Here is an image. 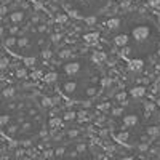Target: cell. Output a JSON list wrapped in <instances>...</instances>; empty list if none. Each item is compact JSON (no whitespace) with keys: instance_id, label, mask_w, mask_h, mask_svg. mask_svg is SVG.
I'll return each instance as SVG.
<instances>
[{"instance_id":"obj_1","label":"cell","mask_w":160,"mask_h":160,"mask_svg":"<svg viewBox=\"0 0 160 160\" xmlns=\"http://www.w3.org/2000/svg\"><path fill=\"white\" fill-rule=\"evenodd\" d=\"M149 28L148 26H136V28H133V31H131V35H133V38L136 40V42H144L146 38L149 37Z\"/></svg>"},{"instance_id":"obj_2","label":"cell","mask_w":160,"mask_h":160,"mask_svg":"<svg viewBox=\"0 0 160 160\" xmlns=\"http://www.w3.org/2000/svg\"><path fill=\"white\" fill-rule=\"evenodd\" d=\"M64 71H66V74H69V75H77L80 72V62H69V64H66Z\"/></svg>"},{"instance_id":"obj_3","label":"cell","mask_w":160,"mask_h":160,"mask_svg":"<svg viewBox=\"0 0 160 160\" xmlns=\"http://www.w3.org/2000/svg\"><path fill=\"white\" fill-rule=\"evenodd\" d=\"M123 123H125V127H135L138 123V117L135 114H128L123 117Z\"/></svg>"},{"instance_id":"obj_4","label":"cell","mask_w":160,"mask_h":160,"mask_svg":"<svg viewBox=\"0 0 160 160\" xmlns=\"http://www.w3.org/2000/svg\"><path fill=\"white\" fill-rule=\"evenodd\" d=\"M130 95H131L133 98H142V96L146 95V90H144L142 87H135V88L130 91Z\"/></svg>"},{"instance_id":"obj_5","label":"cell","mask_w":160,"mask_h":160,"mask_svg":"<svg viewBox=\"0 0 160 160\" xmlns=\"http://www.w3.org/2000/svg\"><path fill=\"white\" fill-rule=\"evenodd\" d=\"M106 26H108V29H117L120 26V18H111L108 22H106Z\"/></svg>"},{"instance_id":"obj_6","label":"cell","mask_w":160,"mask_h":160,"mask_svg":"<svg viewBox=\"0 0 160 160\" xmlns=\"http://www.w3.org/2000/svg\"><path fill=\"white\" fill-rule=\"evenodd\" d=\"M75 88H77V83H75V82H68V83H64V87H62L64 93H68V95L74 93V91H75Z\"/></svg>"},{"instance_id":"obj_7","label":"cell","mask_w":160,"mask_h":160,"mask_svg":"<svg viewBox=\"0 0 160 160\" xmlns=\"http://www.w3.org/2000/svg\"><path fill=\"white\" fill-rule=\"evenodd\" d=\"M115 43H117L118 47H125V45L128 43V37H127L125 34L117 35V37H115Z\"/></svg>"},{"instance_id":"obj_8","label":"cell","mask_w":160,"mask_h":160,"mask_svg":"<svg viewBox=\"0 0 160 160\" xmlns=\"http://www.w3.org/2000/svg\"><path fill=\"white\" fill-rule=\"evenodd\" d=\"M142 66H144V62L141 59H133L130 62V69L131 71H139V69H142Z\"/></svg>"},{"instance_id":"obj_9","label":"cell","mask_w":160,"mask_h":160,"mask_svg":"<svg viewBox=\"0 0 160 160\" xmlns=\"http://www.w3.org/2000/svg\"><path fill=\"white\" fill-rule=\"evenodd\" d=\"M22 18H24L22 11H15V13H11V15H10V19L13 22H19V21H22Z\"/></svg>"},{"instance_id":"obj_10","label":"cell","mask_w":160,"mask_h":160,"mask_svg":"<svg viewBox=\"0 0 160 160\" xmlns=\"http://www.w3.org/2000/svg\"><path fill=\"white\" fill-rule=\"evenodd\" d=\"M104 59H106V53H102V51H96L95 55H93V61H95L96 64L102 62Z\"/></svg>"},{"instance_id":"obj_11","label":"cell","mask_w":160,"mask_h":160,"mask_svg":"<svg viewBox=\"0 0 160 160\" xmlns=\"http://www.w3.org/2000/svg\"><path fill=\"white\" fill-rule=\"evenodd\" d=\"M148 135L152 136V138L158 136V135H160V128H158V127H151V128H148Z\"/></svg>"},{"instance_id":"obj_12","label":"cell","mask_w":160,"mask_h":160,"mask_svg":"<svg viewBox=\"0 0 160 160\" xmlns=\"http://www.w3.org/2000/svg\"><path fill=\"white\" fill-rule=\"evenodd\" d=\"M5 45H7V47H13V45H18V38H15V37H8V38L5 40Z\"/></svg>"},{"instance_id":"obj_13","label":"cell","mask_w":160,"mask_h":160,"mask_svg":"<svg viewBox=\"0 0 160 160\" xmlns=\"http://www.w3.org/2000/svg\"><path fill=\"white\" fill-rule=\"evenodd\" d=\"M128 139V133H120V135H117V141H120V142H125Z\"/></svg>"},{"instance_id":"obj_14","label":"cell","mask_w":160,"mask_h":160,"mask_svg":"<svg viewBox=\"0 0 160 160\" xmlns=\"http://www.w3.org/2000/svg\"><path fill=\"white\" fill-rule=\"evenodd\" d=\"M146 2H148V5H149V7H152V8L160 7V0H146Z\"/></svg>"},{"instance_id":"obj_15","label":"cell","mask_w":160,"mask_h":160,"mask_svg":"<svg viewBox=\"0 0 160 160\" xmlns=\"http://www.w3.org/2000/svg\"><path fill=\"white\" fill-rule=\"evenodd\" d=\"M29 43V40L26 38V37H21V38H18V47H26Z\"/></svg>"},{"instance_id":"obj_16","label":"cell","mask_w":160,"mask_h":160,"mask_svg":"<svg viewBox=\"0 0 160 160\" xmlns=\"http://www.w3.org/2000/svg\"><path fill=\"white\" fill-rule=\"evenodd\" d=\"M55 78H56V74H47L45 75V82H55Z\"/></svg>"},{"instance_id":"obj_17","label":"cell","mask_w":160,"mask_h":160,"mask_svg":"<svg viewBox=\"0 0 160 160\" xmlns=\"http://www.w3.org/2000/svg\"><path fill=\"white\" fill-rule=\"evenodd\" d=\"M96 38H98L96 34H88V35H85V40H87V42H93V40H96Z\"/></svg>"},{"instance_id":"obj_18","label":"cell","mask_w":160,"mask_h":160,"mask_svg":"<svg viewBox=\"0 0 160 160\" xmlns=\"http://www.w3.org/2000/svg\"><path fill=\"white\" fill-rule=\"evenodd\" d=\"M154 109H155L154 102H146V112H152Z\"/></svg>"},{"instance_id":"obj_19","label":"cell","mask_w":160,"mask_h":160,"mask_svg":"<svg viewBox=\"0 0 160 160\" xmlns=\"http://www.w3.org/2000/svg\"><path fill=\"white\" fill-rule=\"evenodd\" d=\"M75 115H77L75 112H68L64 118H66V120H74V118H75Z\"/></svg>"},{"instance_id":"obj_20","label":"cell","mask_w":160,"mask_h":160,"mask_svg":"<svg viewBox=\"0 0 160 160\" xmlns=\"http://www.w3.org/2000/svg\"><path fill=\"white\" fill-rule=\"evenodd\" d=\"M42 104L45 106V108H50V106H51V99L50 98H43L42 99Z\"/></svg>"},{"instance_id":"obj_21","label":"cell","mask_w":160,"mask_h":160,"mask_svg":"<svg viewBox=\"0 0 160 160\" xmlns=\"http://www.w3.org/2000/svg\"><path fill=\"white\" fill-rule=\"evenodd\" d=\"M59 56H61V58H69V56H71V51H69V50H64V51L59 53Z\"/></svg>"},{"instance_id":"obj_22","label":"cell","mask_w":160,"mask_h":160,"mask_svg":"<svg viewBox=\"0 0 160 160\" xmlns=\"http://www.w3.org/2000/svg\"><path fill=\"white\" fill-rule=\"evenodd\" d=\"M8 120H10V117L8 115H2V118H0V122H2V127H5V123H8Z\"/></svg>"},{"instance_id":"obj_23","label":"cell","mask_w":160,"mask_h":160,"mask_svg":"<svg viewBox=\"0 0 160 160\" xmlns=\"http://www.w3.org/2000/svg\"><path fill=\"white\" fill-rule=\"evenodd\" d=\"M24 62L28 64V66H32V64H35V58H26Z\"/></svg>"},{"instance_id":"obj_24","label":"cell","mask_w":160,"mask_h":160,"mask_svg":"<svg viewBox=\"0 0 160 160\" xmlns=\"http://www.w3.org/2000/svg\"><path fill=\"white\" fill-rule=\"evenodd\" d=\"M66 19H68V16H64V15H59V16L56 18L58 22H66Z\"/></svg>"},{"instance_id":"obj_25","label":"cell","mask_w":160,"mask_h":160,"mask_svg":"<svg viewBox=\"0 0 160 160\" xmlns=\"http://www.w3.org/2000/svg\"><path fill=\"white\" fill-rule=\"evenodd\" d=\"M125 98H127L125 93H118V95H117V99H118V101H123Z\"/></svg>"},{"instance_id":"obj_26","label":"cell","mask_w":160,"mask_h":160,"mask_svg":"<svg viewBox=\"0 0 160 160\" xmlns=\"http://www.w3.org/2000/svg\"><path fill=\"white\" fill-rule=\"evenodd\" d=\"M3 95H5V96H11V95H13V88L5 90V91H3Z\"/></svg>"},{"instance_id":"obj_27","label":"cell","mask_w":160,"mask_h":160,"mask_svg":"<svg viewBox=\"0 0 160 160\" xmlns=\"http://www.w3.org/2000/svg\"><path fill=\"white\" fill-rule=\"evenodd\" d=\"M96 22V18H88L87 19V24H95Z\"/></svg>"},{"instance_id":"obj_28","label":"cell","mask_w":160,"mask_h":160,"mask_svg":"<svg viewBox=\"0 0 160 160\" xmlns=\"http://www.w3.org/2000/svg\"><path fill=\"white\" fill-rule=\"evenodd\" d=\"M58 123H59V120H56V118H53L50 125H51V127H55V125H58Z\"/></svg>"},{"instance_id":"obj_29","label":"cell","mask_w":160,"mask_h":160,"mask_svg":"<svg viewBox=\"0 0 160 160\" xmlns=\"http://www.w3.org/2000/svg\"><path fill=\"white\" fill-rule=\"evenodd\" d=\"M19 75L24 77V75H26V71H18V77H19Z\"/></svg>"},{"instance_id":"obj_30","label":"cell","mask_w":160,"mask_h":160,"mask_svg":"<svg viewBox=\"0 0 160 160\" xmlns=\"http://www.w3.org/2000/svg\"><path fill=\"white\" fill-rule=\"evenodd\" d=\"M51 56V53L50 51H47V53H43V58H50Z\"/></svg>"},{"instance_id":"obj_31","label":"cell","mask_w":160,"mask_h":160,"mask_svg":"<svg viewBox=\"0 0 160 160\" xmlns=\"http://www.w3.org/2000/svg\"><path fill=\"white\" fill-rule=\"evenodd\" d=\"M62 152H64V149H62V148H59V149H58V151H56V154H58V155H61V154H62Z\"/></svg>"},{"instance_id":"obj_32","label":"cell","mask_w":160,"mask_h":160,"mask_svg":"<svg viewBox=\"0 0 160 160\" xmlns=\"http://www.w3.org/2000/svg\"><path fill=\"white\" fill-rule=\"evenodd\" d=\"M5 66H7V61H5V59H2V69H5Z\"/></svg>"},{"instance_id":"obj_33","label":"cell","mask_w":160,"mask_h":160,"mask_svg":"<svg viewBox=\"0 0 160 160\" xmlns=\"http://www.w3.org/2000/svg\"><path fill=\"white\" fill-rule=\"evenodd\" d=\"M80 2H87V0H80Z\"/></svg>"},{"instance_id":"obj_34","label":"cell","mask_w":160,"mask_h":160,"mask_svg":"<svg viewBox=\"0 0 160 160\" xmlns=\"http://www.w3.org/2000/svg\"><path fill=\"white\" fill-rule=\"evenodd\" d=\"M158 22H160V16H158Z\"/></svg>"},{"instance_id":"obj_35","label":"cell","mask_w":160,"mask_h":160,"mask_svg":"<svg viewBox=\"0 0 160 160\" xmlns=\"http://www.w3.org/2000/svg\"><path fill=\"white\" fill-rule=\"evenodd\" d=\"M158 55H160V50H158Z\"/></svg>"}]
</instances>
